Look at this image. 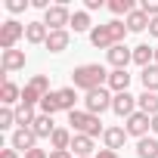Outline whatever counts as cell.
I'll return each mask as SVG.
<instances>
[{
    "instance_id": "cell-8",
    "label": "cell",
    "mask_w": 158,
    "mask_h": 158,
    "mask_svg": "<svg viewBox=\"0 0 158 158\" xmlns=\"http://www.w3.org/2000/svg\"><path fill=\"white\" fill-rule=\"evenodd\" d=\"M34 143H37V136H34L31 127H19V130H13V136H10V146H13L16 152H31V149H37Z\"/></svg>"
},
{
    "instance_id": "cell-12",
    "label": "cell",
    "mask_w": 158,
    "mask_h": 158,
    "mask_svg": "<svg viewBox=\"0 0 158 158\" xmlns=\"http://www.w3.org/2000/svg\"><path fill=\"white\" fill-rule=\"evenodd\" d=\"M93 136H84V133H74V139H71V155L74 158H90L93 155Z\"/></svg>"
},
{
    "instance_id": "cell-36",
    "label": "cell",
    "mask_w": 158,
    "mask_h": 158,
    "mask_svg": "<svg viewBox=\"0 0 158 158\" xmlns=\"http://www.w3.org/2000/svg\"><path fill=\"white\" fill-rule=\"evenodd\" d=\"M93 158H121V155H118V152H112V149H99Z\"/></svg>"
},
{
    "instance_id": "cell-25",
    "label": "cell",
    "mask_w": 158,
    "mask_h": 158,
    "mask_svg": "<svg viewBox=\"0 0 158 158\" xmlns=\"http://www.w3.org/2000/svg\"><path fill=\"white\" fill-rule=\"evenodd\" d=\"M71 130H65V127H56V133L50 136V146L53 149H71Z\"/></svg>"
},
{
    "instance_id": "cell-23",
    "label": "cell",
    "mask_w": 158,
    "mask_h": 158,
    "mask_svg": "<svg viewBox=\"0 0 158 158\" xmlns=\"http://www.w3.org/2000/svg\"><path fill=\"white\" fill-rule=\"evenodd\" d=\"M139 81H143V90L149 93H158V65H149L139 71Z\"/></svg>"
},
{
    "instance_id": "cell-33",
    "label": "cell",
    "mask_w": 158,
    "mask_h": 158,
    "mask_svg": "<svg viewBox=\"0 0 158 158\" xmlns=\"http://www.w3.org/2000/svg\"><path fill=\"white\" fill-rule=\"evenodd\" d=\"M31 3H28V0H10V3H6V10L13 13V16H19V13H25Z\"/></svg>"
},
{
    "instance_id": "cell-16",
    "label": "cell",
    "mask_w": 158,
    "mask_h": 158,
    "mask_svg": "<svg viewBox=\"0 0 158 158\" xmlns=\"http://www.w3.org/2000/svg\"><path fill=\"white\" fill-rule=\"evenodd\" d=\"M124 139H127V130H124V127H106V133H102V143H106V149H112V152H118V149L124 146Z\"/></svg>"
},
{
    "instance_id": "cell-11",
    "label": "cell",
    "mask_w": 158,
    "mask_h": 158,
    "mask_svg": "<svg viewBox=\"0 0 158 158\" xmlns=\"http://www.w3.org/2000/svg\"><path fill=\"white\" fill-rule=\"evenodd\" d=\"M106 56H109V65H112V68H127V62H133V50H127L124 44L112 47Z\"/></svg>"
},
{
    "instance_id": "cell-13",
    "label": "cell",
    "mask_w": 158,
    "mask_h": 158,
    "mask_svg": "<svg viewBox=\"0 0 158 158\" xmlns=\"http://www.w3.org/2000/svg\"><path fill=\"white\" fill-rule=\"evenodd\" d=\"M127 87H130V74H127V68H112V71H109V90L127 93Z\"/></svg>"
},
{
    "instance_id": "cell-21",
    "label": "cell",
    "mask_w": 158,
    "mask_h": 158,
    "mask_svg": "<svg viewBox=\"0 0 158 158\" xmlns=\"http://www.w3.org/2000/svg\"><path fill=\"white\" fill-rule=\"evenodd\" d=\"M149 22H152V19H149V16H146V13H143L139 6H136V10H133V13H130V16L124 19L127 31H146V28H149Z\"/></svg>"
},
{
    "instance_id": "cell-41",
    "label": "cell",
    "mask_w": 158,
    "mask_h": 158,
    "mask_svg": "<svg viewBox=\"0 0 158 158\" xmlns=\"http://www.w3.org/2000/svg\"><path fill=\"white\" fill-rule=\"evenodd\" d=\"M155 65H158V47H155Z\"/></svg>"
},
{
    "instance_id": "cell-38",
    "label": "cell",
    "mask_w": 158,
    "mask_h": 158,
    "mask_svg": "<svg viewBox=\"0 0 158 158\" xmlns=\"http://www.w3.org/2000/svg\"><path fill=\"white\" fill-rule=\"evenodd\" d=\"M0 158H19V152L10 146V149H3V152H0Z\"/></svg>"
},
{
    "instance_id": "cell-9",
    "label": "cell",
    "mask_w": 158,
    "mask_h": 158,
    "mask_svg": "<svg viewBox=\"0 0 158 158\" xmlns=\"http://www.w3.org/2000/svg\"><path fill=\"white\" fill-rule=\"evenodd\" d=\"M112 112L118 115V118H130L133 112H136V96H130V93H115V99H112Z\"/></svg>"
},
{
    "instance_id": "cell-22",
    "label": "cell",
    "mask_w": 158,
    "mask_h": 158,
    "mask_svg": "<svg viewBox=\"0 0 158 158\" xmlns=\"http://www.w3.org/2000/svg\"><path fill=\"white\" fill-rule=\"evenodd\" d=\"M136 155H139V158H158V136H143V139H136Z\"/></svg>"
},
{
    "instance_id": "cell-19",
    "label": "cell",
    "mask_w": 158,
    "mask_h": 158,
    "mask_svg": "<svg viewBox=\"0 0 158 158\" xmlns=\"http://www.w3.org/2000/svg\"><path fill=\"white\" fill-rule=\"evenodd\" d=\"M68 40H71V34L68 31H50V37H47V50L50 53H62V50H68Z\"/></svg>"
},
{
    "instance_id": "cell-10",
    "label": "cell",
    "mask_w": 158,
    "mask_h": 158,
    "mask_svg": "<svg viewBox=\"0 0 158 158\" xmlns=\"http://www.w3.org/2000/svg\"><path fill=\"white\" fill-rule=\"evenodd\" d=\"M0 65H3V74L25 68V50H3L0 53Z\"/></svg>"
},
{
    "instance_id": "cell-34",
    "label": "cell",
    "mask_w": 158,
    "mask_h": 158,
    "mask_svg": "<svg viewBox=\"0 0 158 158\" xmlns=\"http://www.w3.org/2000/svg\"><path fill=\"white\" fill-rule=\"evenodd\" d=\"M50 158H74V155H71V149H53Z\"/></svg>"
},
{
    "instance_id": "cell-26",
    "label": "cell",
    "mask_w": 158,
    "mask_h": 158,
    "mask_svg": "<svg viewBox=\"0 0 158 158\" xmlns=\"http://www.w3.org/2000/svg\"><path fill=\"white\" fill-rule=\"evenodd\" d=\"M34 118H37V115H34V109H28V106H22V102L16 106V124H19V127H31V124H34Z\"/></svg>"
},
{
    "instance_id": "cell-20",
    "label": "cell",
    "mask_w": 158,
    "mask_h": 158,
    "mask_svg": "<svg viewBox=\"0 0 158 158\" xmlns=\"http://www.w3.org/2000/svg\"><path fill=\"white\" fill-rule=\"evenodd\" d=\"M133 62H136L139 68H149V65H155V47H149V44H139V47H133Z\"/></svg>"
},
{
    "instance_id": "cell-30",
    "label": "cell",
    "mask_w": 158,
    "mask_h": 158,
    "mask_svg": "<svg viewBox=\"0 0 158 158\" xmlns=\"http://www.w3.org/2000/svg\"><path fill=\"white\" fill-rule=\"evenodd\" d=\"M13 124H16V109L3 106V109H0V130H10Z\"/></svg>"
},
{
    "instance_id": "cell-14",
    "label": "cell",
    "mask_w": 158,
    "mask_h": 158,
    "mask_svg": "<svg viewBox=\"0 0 158 158\" xmlns=\"http://www.w3.org/2000/svg\"><path fill=\"white\" fill-rule=\"evenodd\" d=\"M47 37H50V28L44 22H28L25 25V40L28 44H47Z\"/></svg>"
},
{
    "instance_id": "cell-39",
    "label": "cell",
    "mask_w": 158,
    "mask_h": 158,
    "mask_svg": "<svg viewBox=\"0 0 158 158\" xmlns=\"http://www.w3.org/2000/svg\"><path fill=\"white\" fill-rule=\"evenodd\" d=\"M149 34H152V37H158V19H152V22H149Z\"/></svg>"
},
{
    "instance_id": "cell-18",
    "label": "cell",
    "mask_w": 158,
    "mask_h": 158,
    "mask_svg": "<svg viewBox=\"0 0 158 158\" xmlns=\"http://www.w3.org/2000/svg\"><path fill=\"white\" fill-rule=\"evenodd\" d=\"M0 102H3L6 109H13L16 102H22V90L13 81H3V87H0Z\"/></svg>"
},
{
    "instance_id": "cell-2",
    "label": "cell",
    "mask_w": 158,
    "mask_h": 158,
    "mask_svg": "<svg viewBox=\"0 0 158 158\" xmlns=\"http://www.w3.org/2000/svg\"><path fill=\"white\" fill-rule=\"evenodd\" d=\"M124 34H127V25L121 22V19H112V22H106V25H96L93 31H90V44L96 47V50H112V47H118L121 40H124Z\"/></svg>"
},
{
    "instance_id": "cell-35",
    "label": "cell",
    "mask_w": 158,
    "mask_h": 158,
    "mask_svg": "<svg viewBox=\"0 0 158 158\" xmlns=\"http://www.w3.org/2000/svg\"><path fill=\"white\" fill-rule=\"evenodd\" d=\"M22 158H50V155H47L44 149H31V152H25Z\"/></svg>"
},
{
    "instance_id": "cell-28",
    "label": "cell",
    "mask_w": 158,
    "mask_h": 158,
    "mask_svg": "<svg viewBox=\"0 0 158 158\" xmlns=\"http://www.w3.org/2000/svg\"><path fill=\"white\" fill-rule=\"evenodd\" d=\"M56 112H62V109H59V99H56V90H53V93H47V96L40 99V115H50V118H53Z\"/></svg>"
},
{
    "instance_id": "cell-40",
    "label": "cell",
    "mask_w": 158,
    "mask_h": 158,
    "mask_svg": "<svg viewBox=\"0 0 158 158\" xmlns=\"http://www.w3.org/2000/svg\"><path fill=\"white\" fill-rule=\"evenodd\" d=\"M152 133H155V136H158V115H155V118H152Z\"/></svg>"
},
{
    "instance_id": "cell-3",
    "label": "cell",
    "mask_w": 158,
    "mask_h": 158,
    "mask_svg": "<svg viewBox=\"0 0 158 158\" xmlns=\"http://www.w3.org/2000/svg\"><path fill=\"white\" fill-rule=\"evenodd\" d=\"M68 124H71L74 133H84V136H99V133H106L99 115H90L87 109H74V112H68Z\"/></svg>"
},
{
    "instance_id": "cell-15",
    "label": "cell",
    "mask_w": 158,
    "mask_h": 158,
    "mask_svg": "<svg viewBox=\"0 0 158 158\" xmlns=\"http://www.w3.org/2000/svg\"><path fill=\"white\" fill-rule=\"evenodd\" d=\"M31 130H34V136H37V139H50V136L56 133V124H53V118H50V115H37V118H34V124H31Z\"/></svg>"
},
{
    "instance_id": "cell-31",
    "label": "cell",
    "mask_w": 158,
    "mask_h": 158,
    "mask_svg": "<svg viewBox=\"0 0 158 158\" xmlns=\"http://www.w3.org/2000/svg\"><path fill=\"white\" fill-rule=\"evenodd\" d=\"M28 84H31L34 90H40L44 96L50 93V77H47V74H34V77H31V81H28Z\"/></svg>"
},
{
    "instance_id": "cell-27",
    "label": "cell",
    "mask_w": 158,
    "mask_h": 158,
    "mask_svg": "<svg viewBox=\"0 0 158 158\" xmlns=\"http://www.w3.org/2000/svg\"><path fill=\"white\" fill-rule=\"evenodd\" d=\"M71 28H74V31H93V28H90V13H87V10L71 13Z\"/></svg>"
},
{
    "instance_id": "cell-37",
    "label": "cell",
    "mask_w": 158,
    "mask_h": 158,
    "mask_svg": "<svg viewBox=\"0 0 158 158\" xmlns=\"http://www.w3.org/2000/svg\"><path fill=\"white\" fill-rule=\"evenodd\" d=\"M84 6H87V13H93V10H102V0H87Z\"/></svg>"
},
{
    "instance_id": "cell-24",
    "label": "cell",
    "mask_w": 158,
    "mask_h": 158,
    "mask_svg": "<svg viewBox=\"0 0 158 158\" xmlns=\"http://www.w3.org/2000/svg\"><path fill=\"white\" fill-rule=\"evenodd\" d=\"M56 99H59V109L62 112H74L77 93H74V87H62V90H56Z\"/></svg>"
},
{
    "instance_id": "cell-1",
    "label": "cell",
    "mask_w": 158,
    "mask_h": 158,
    "mask_svg": "<svg viewBox=\"0 0 158 158\" xmlns=\"http://www.w3.org/2000/svg\"><path fill=\"white\" fill-rule=\"evenodd\" d=\"M102 84H109V71H106L99 62L77 65V68L71 71V87H74V90H84V93H90V90H99Z\"/></svg>"
},
{
    "instance_id": "cell-4",
    "label": "cell",
    "mask_w": 158,
    "mask_h": 158,
    "mask_svg": "<svg viewBox=\"0 0 158 158\" xmlns=\"http://www.w3.org/2000/svg\"><path fill=\"white\" fill-rule=\"evenodd\" d=\"M25 37V25L16 22V19H6L0 25V53L3 50H16V44Z\"/></svg>"
},
{
    "instance_id": "cell-32",
    "label": "cell",
    "mask_w": 158,
    "mask_h": 158,
    "mask_svg": "<svg viewBox=\"0 0 158 158\" xmlns=\"http://www.w3.org/2000/svg\"><path fill=\"white\" fill-rule=\"evenodd\" d=\"M139 10H143L149 19H158V0H143V3H139Z\"/></svg>"
},
{
    "instance_id": "cell-29",
    "label": "cell",
    "mask_w": 158,
    "mask_h": 158,
    "mask_svg": "<svg viewBox=\"0 0 158 158\" xmlns=\"http://www.w3.org/2000/svg\"><path fill=\"white\" fill-rule=\"evenodd\" d=\"M109 10H112L115 16H124V19H127L136 6H133V0H109Z\"/></svg>"
},
{
    "instance_id": "cell-7",
    "label": "cell",
    "mask_w": 158,
    "mask_h": 158,
    "mask_svg": "<svg viewBox=\"0 0 158 158\" xmlns=\"http://www.w3.org/2000/svg\"><path fill=\"white\" fill-rule=\"evenodd\" d=\"M124 130H127V136L143 139V136H149V130H152V118H149V115H143V112H133V115L127 118Z\"/></svg>"
},
{
    "instance_id": "cell-17",
    "label": "cell",
    "mask_w": 158,
    "mask_h": 158,
    "mask_svg": "<svg viewBox=\"0 0 158 158\" xmlns=\"http://www.w3.org/2000/svg\"><path fill=\"white\" fill-rule=\"evenodd\" d=\"M136 106H139V112H143V115L155 118V115H158V93H149V90H143V93L136 96Z\"/></svg>"
},
{
    "instance_id": "cell-5",
    "label": "cell",
    "mask_w": 158,
    "mask_h": 158,
    "mask_svg": "<svg viewBox=\"0 0 158 158\" xmlns=\"http://www.w3.org/2000/svg\"><path fill=\"white\" fill-rule=\"evenodd\" d=\"M44 25L50 31H65V25H71V10L65 3H53L47 13H44Z\"/></svg>"
},
{
    "instance_id": "cell-6",
    "label": "cell",
    "mask_w": 158,
    "mask_h": 158,
    "mask_svg": "<svg viewBox=\"0 0 158 158\" xmlns=\"http://www.w3.org/2000/svg\"><path fill=\"white\" fill-rule=\"evenodd\" d=\"M112 93H109V87H99V90H90L87 96H84V109L90 112V115H102L106 109H112Z\"/></svg>"
}]
</instances>
